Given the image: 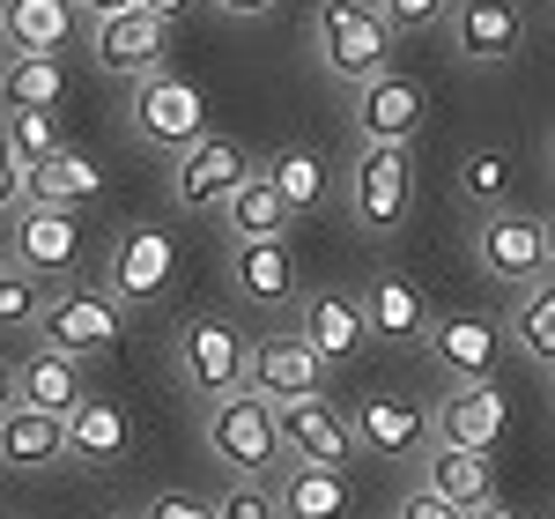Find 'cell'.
<instances>
[{
	"label": "cell",
	"instance_id": "9",
	"mask_svg": "<svg viewBox=\"0 0 555 519\" xmlns=\"http://www.w3.org/2000/svg\"><path fill=\"white\" fill-rule=\"evenodd\" d=\"M245 178H253V156H245L237 141L208 134V141H193V149L178 156L171 193H178V208H185V216H215V208H230V193H237Z\"/></svg>",
	"mask_w": 555,
	"mask_h": 519
},
{
	"label": "cell",
	"instance_id": "21",
	"mask_svg": "<svg viewBox=\"0 0 555 519\" xmlns=\"http://www.w3.org/2000/svg\"><path fill=\"white\" fill-rule=\"evenodd\" d=\"M363 319H371V342H429V298L408 282V275H378L371 290H363Z\"/></svg>",
	"mask_w": 555,
	"mask_h": 519
},
{
	"label": "cell",
	"instance_id": "20",
	"mask_svg": "<svg viewBox=\"0 0 555 519\" xmlns=\"http://www.w3.org/2000/svg\"><path fill=\"white\" fill-rule=\"evenodd\" d=\"M304 342L319 349L326 364H348L356 349L371 342V319H363V304L341 298V290H304Z\"/></svg>",
	"mask_w": 555,
	"mask_h": 519
},
{
	"label": "cell",
	"instance_id": "2",
	"mask_svg": "<svg viewBox=\"0 0 555 519\" xmlns=\"http://www.w3.org/2000/svg\"><path fill=\"white\" fill-rule=\"evenodd\" d=\"M208 445H215V460H230L245 482L274 476V468L289 460V445H282V408L253 387L208 408Z\"/></svg>",
	"mask_w": 555,
	"mask_h": 519
},
{
	"label": "cell",
	"instance_id": "39",
	"mask_svg": "<svg viewBox=\"0 0 555 519\" xmlns=\"http://www.w3.org/2000/svg\"><path fill=\"white\" fill-rule=\"evenodd\" d=\"M400 519H467V512H460V505H444L437 490H408V497H400Z\"/></svg>",
	"mask_w": 555,
	"mask_h": 519
},
{
	"label": "cell",
	"instance_id": "14",
	"mask_svg": "<svg viewBox=\"0 0 555 519\" xmlns=\"http://www.w3.org/2000/svg\"><path fill=\"white\" fill-rule=\"evenodd\" d=\"M282 445H289V460H311V468H341V476H348V460L363 453V445H356V423H348L334 401H319V393L282 408Z\"/></svg>",
	"mask_w": 555,
	"mask_h": 519
},
{
	"label": "cell",
	"instance_id": "23",
	"mask_svg": "<svg viewBox=\"0 0 555 519\" xmlns=\"http://www.w3.org/2000/svg\"><path fill=\"white\" fill-rule=\"evenodd\" d=\"M75 0H0V38L8 52H52L60 60V45L75 38Z\"/></svg>",
	"mask_w": 555,
	"mask_h": 519
},
{
	"label": "cell",
	"instance_id": "8",
	"mask_svg": "<svg viewBox=\"0 0 555 519\" xmlns=\"http://www.w3.org/2000/svg\"><path fill=\"white\" fill-rule=\"evenodd\" d=\"M178 282V245L164 223H127L119 230V245H112V298L119 304H156L164 290Z\"/></svg>",
	"mask_w": 555,
	"mask_h": 519
},
{
	"label": "cell",
	"instance_id": "5",
	"mask_svg": "<svg viewBox=\"0 0 555 519\" xmlns=\"http://www.w3.org/2000/svg\"><path fill=\"white\" fill-rule=\"evenodd\" d=\"M474 267L496 282H548V223L518 216V208H489L474 223Z\"/></svg>",
	"mask_w": 555,
	"mask_h": 519
},
{
	"label": "cell",
	"instance_id": "12",
	"mask_svg": "<svg viewBox=\"0 0 555 519\" xmlns=\"http://www.w3.org/2000/svg\"><path fill=\"white\" fill-rule=\"evenodd\" d=\"M423 112H429V89L415 75H392L385 67L378 83L356 89V141H385V149H408L423 134Z\"/></svg>",
	"mask_w": 555,
	"mask_h": 519
},
{
	"label": "cell",
	"instance_id": "11",
	"mask_svg": "<svg viewBox=\"0 0 555 519\" xmlns=\"http://www.w3.org/2000/svg\"><path fill=\"white\" fill-rule=\"evenodd\" d=\"M89 45H96V67H104V75L149 83V75H164V45H171V23H164L156 8H127V15H104Z\"/></svg>",
	"mask_w": 555,
	"mask_h": 519
},
{
	"label": "cell",
	"instance_id": "24",
	"mask_svg": "<svg viewBox=\"0 0 555 519\" xmlns=\"http://www.w3.org/2000/svg\"><path fill=\"white\" fill-rule=\"evenodd\" d=\"M15 401L23 408H52V416H75L89 393H82V356L67 349H38L23 371H15Z\"/></svg>",
	"mask_w": 555,
	"mask_h": 519
},
{
	"label": "cell",
	"instance_id": "46",
	"mask_svg": "<svg viewBox=\"0 0 555 519\" xmlns=\"http://www.w3.org/2000/svg\"><path fill=\"white\" fill-rule=\"evenodd\" d=\"M548 275H555V216H548Z\"/></svg>",
	"mask_w": 555,
	"mask_h": 519
},
{
	"label": "cell",
	"instance_id": "10",
	"mask_svg": "<svg viewBox=\"0 0 555 519\" xmlns=\"http://www.w3.org/2000/svg\"><path fill=\"white\" fill-rule=\"evenodd\" d=\"M8 253L15 267H30V275H67L75 260H82V223L75 208H44V201H23L15 216H8Z\"/></svg>",
	"mask_w": 555,
	"mask_h": 519
},
{
	"label": "cell",
	"instance_id": "31",
	"mask_svg": "<svg viewBox=\"0 0 555 519\" xmlns=\"http://www.w3.org/2000/svg\"><path fill=\"white\" fill-rule=\"evenodd\" d=\"M267 186L282 193L289 216H311L326 201V156L319 149H282V156H267Z\"/></svg>",
	"mask_w": 555,
	"mask_h": 519
},
{
	"label": "cell",
	"instance_id": "30",
	"mask_svg": "<svg viewBox=\"0 0 555 519\" xmlns=\"http://www.w3.org/2000/svg\"><path fill=\"white\" fill-rule=\"evenodd\" d=\"M222 216H230V230H237V245H267V238H289V223H297L289 208H282V193L267 186V172L245 178V186L230 193V208H222Z\"/></svg>",
	"mask_w": 555,
	"mask_h": 519
},
{
	"label": "cell",
	"instance_id": "34",
	"mask_svg": "<svg viewBox=\"0 0 555 519\" xmlns=\"http://www.w3.org/2000/svg\"><path fill=\"white\" fill-rule=\"evenodd\" d=\"M0 134H8V149L23 156V172L67 149V141H60V119H52V112H8V119H0Z\"/></svg>",
	"mask_w": 555,
	"mask_h": 519
},
{
	"label": "cell",
	"instance_id": "42",
	"mask_svg": "<svg viewBox=\"0 0 555 519\" xmlns=\"http://www.w3.org/2000/svg\"><path fill=\"white\" fill-rule=\"evenodd\" d=\"M141 8H156V15L171 23V15H185V8H193V0H141Z\"/></svg>",
	"mask_w": 555,
	"mask_h": 519
},
{
	"label": "cell",
	"instance_id": "19",
	"mask_svg": "<svg viewBox=\"0 0 555 519\" xmlns=\"http://www.w3.org/2000/svg\"><path fill=\"white\" fill-rule=\"evenodd\" d=\"M429 356H437L460 387H474V379H489V371H496L504 334H496L481 312H452V319H437V327H429Z\"/></svg>",
	"mask_w": 555,
	"mask_h": 519
},
{
	"label": "cell",
	"instance_id": "40",
	"mask_svg": "<svg viewBox=\"0 0 555 519\" xmlns=\"http://www.w3.org/2000/svg\"><path fill=\"white\" fill-rule=\"evenodd\" d=\"M222 15H237V23H253V15H274V0H215Z\"/></svg>",
	"mask_w": 555,
	"mask_h": 519
},
{
	"label": "cell",
	"instance_id": "35",
	"mask_svg": "<svg viewBox=\"0 0 555 519\" xmlns=\"http://www.w3.org/2000/svg\"><path fill=\"white\" fill-rule=\"evenodd\" d=\"M371 8L385 15L392 38H400V30H437V23L452 15V0H371Z\"/></svg>",
	"mask_w": 555,
	"mask_h": 519
},
{
	"label": "cell",
	"instance_id": "16",
	"mask_svg": "<svg viewBox=\"0 0 555 519\" xmlns=\"http://www.w3.org/2000/svg\"><path fill=\"white\" fill-rule=\"evenodd\" d=\"M423 490H437L444 505H460V512H489L496 505V468H489V453H467V445H444V438H429L423 445Z\"/></svg>",
	"mask_w": 555,
	"mask_h": 519
},
{
	"label": "cell",
	"instance_id": "3",
	"mask_svg": "<svg viewBox=\"0 0 555 519\" xmlns=\"http://www.w3.org/2000/svg\"><path fill=\"white\" fill-rule=\"evenodd\" d=\"M178 379H185V393H201L215 408V401L253 387V342L230 319H185L178 327Z\"/></svg>",
	"mask_w": 555,
	"mask_h": 519
},
{
	"label": "cell",
	"instance_id": "27",
	"mask_svg": "<svg viewBox=\"0 0 555 519\" xmlns=\"http://www.w3.org/2000/svg\"><path fill=\"white\" fill-rule=\"evenodd\" d=\"M96 193H104V178L75 149H60V156H44V164L23 172V201H44V208H89Z\"/></svg>",
	"mask_w": 555,
	"mask_h": 519
},
{
	"label": "cell",
	"instance_id": "17",
	"mask_svg": "<svg viewBox=\"0 0 555 519\" xmlns=\"http://www.w3.org/2000/svg\"><path fill=\"white\" fill-rule=\"evenodd\" d=\"M512 423V408H504V393L496 379H474V387H452L437 401V438L444 445H467V453H496V438Z\"/></svg>",
	"mask_w": 555,
	"mask_h": 519
},
{
	"label": "cell",
	"instance_id": "22",
	"mask_svg": "<svg viewBox=\"0 0 555 519\" xmlns=\"http://www.w3.org/2000/svg\"><path fill=\"white\" fill-rule=\"evenodd\" d=\"M60 460H67V416L15 401L0 416V468H60Z\"/></svg>",
	"mask_w": 555,
	"mask_h": 519
},
{
	"label": "cell",
	"instance_id": "41",
	"mask_svg": "<svg viewBox=\"0 0 555 519\" xmlns=\"http://www.w3.org/2000/svg\"><path fill=\"white\" fill-rule=\"evenodd\" d=\"M89 23H104V15H127V8H141V0H75Z\"/></svg>",
	"mask_w": 555,
	"mask_h": 519
},
{
	"label": "cell",
	"instance_id": "18",
	"mask_svg": "<svg viewBox=\"0 0 555 519\" xmlns=\"http://www.w3.org/2000/svg\"><path fill=\"white\" fill-rule=\"evenodd\" d=\"M356 445L371 453V460H408V453H423L429 445V423L415 416V401H400V393H371V401H356Z\"/></svg>",
	"mask_w": 555,
	"mask_h": 519
},
{
	"label": "cell",
	"instance_id": "44",
	"mask_svg": "<svg viewBox=\"0 0 555 519\" xmlns=\"http://www.w3.org/2000/svg\"><path fill=\"white\" fill-rule=\"evenodd\" d=\"M474 519H526V512H512V505H489V512H474Z\"/></svg>",
	"mask_w": 555,
	"mask_h": 519
},
{
	"label": "cell",
	"instance_id": "38",
	"mask_svg": "<svg viewBox=\"0 0 555 519\" xmlns=\"http://www.w3.org/2000/svg\"><path fill=\"white\" fill-rule=\"evenodd\" d=\"M23 208V156L8 149V134H0V216H15Z\"/></svg>",
	"mask_w": 555,
	"mask_h": 519
},
{
	"label": "cell",
	"instance_id": "28",
	"mask_svg": "<svg viewBox=\"0 0 555 519\" xmlns=\"http://www.w3.org/2000/svg\"><path fill=\"white\" fill-rule=\"evenodd\" d=\"M60 97H67V67L52 52H8V67H0L8 112H60Z\"/></svg>",
	"mask_w": 555,
	"mask_h": 519
},
{
	"label": "cell",
	"instance_id": "26",
	"mask_svg": "<svg viewBox=\"0 0 555 519\" xmlns=\"http://www.w3.org/2000/svg\"><path fill=\"white\" fill-rule=\"evenodd\" d=\"M127 408L119 401H82L75 416H67V460L75 468H112L119 453H127Z\"/></svg>",
	"mask_w": 555,
	"mask_h": 519
},
{
	"label": "cell",
	"instance_id": "7",
	"mask_svg": "<svg viewBox=\"0 0 555 519\" xmlns=\"http://www.w3.org/2000/svg\"><path fill=\"white\" fill-rule=\"evenodd\" d=\"M119 312L127 304L112 298L104 282H75V290H60V298L44 304L38 334H44V349H67V356H104V349L119 342Z\"/></svg>",
	"mask_w": 555,
	"mask_h": 519
},
{
	"label": "cell",
	"instance_id": "36",
	"mask_svg": "<svg viewBox=\"0 0 555 519\" xmlns=\"http://www.w3.org/2000/svg\"><path fill=\"white\" fill-rule=\"evenodd\" d=\"M215 519H282V505H274V490H259V482H230V490L215 497Z\"/></svg>",
	"mask_w": 555,
	"mask_h": 519
},
{
	"label": "cell",
	"instance_id": "43",
	"mask_svg": "<svg viewBox=\"0 0 555 519\" xmlns=\"http://www.w3.org/2000/svg\"><path fill=\"white\" fill-rule=\"evenodd\" d=\"M8 408H15V371L0 364V416H8Z\"/></svg>",
	"mask_w": 555,
	"mask_h": 519
},
{
	"label": "cell",
	"instance_id": "48",
	"mask_svg": "<svg viewBox=\"0 0 555 519\" xmlns=\"http://www.w3.org/2000/svg\"><path fill=\"white\" fill-rule=\"evenodd\" d=\"M0 119H8V104H0Z\"/></svg>",
	"mask_w": 555,
	"mask_h": 519
},
{
	"label": "cell",
	"instance_id": "29",
	"mask_svg": "<svg viewBox=\"0 0 555 519\" xmlns=\"http://www.w3.org/2000/svg\"><path fill=\"white\" fill-rule=\"evenodd\" d=\"M237 298L245 304H289L297 298V253H289V238L237 245Z\"/></svg>",
	"mask_w": 555,
	"mask_h": 519
},
{
	"label": "cell",
	"instance_id": "15",
	"mask_svg": "<svg viewBox=\"0 0 555 519\" xmlns=\"http://www.w3.org/2000/svg\"><path fill=\"white\" fill-rule=\"evenodd\" d=\"M319 387H326V356L304 342V334H267V342H253V393H267L274 408L311 401Z\"/></svg>",
	"mask_w": 555,
	"mask_h": 519
},
{
	"label": "cell",
	"instance_id": "6",
	"mask_svg": "<svg viewBox=\"0 0 555 519\" xmlns=\"http://www.w3.org/2000/svg\"><path fill=\"white\" fill-rule=\"evenodd\" d=\"M408 149H385V141H363L356 149V172H348V216L363 223L371 238L400 230L408 223Z\"/></svg>",
	"mask_w": 555,
	"mask_h": 519
},
{
	"label": "cell",
	"instance_id": "47",
	"mask_svg": "<svg viewBox=\"0 0 555 519\" xmlns=\"http://www.w3.org/2000/svg\"><path fill=\"white\" fill-rule=\"evenodd\" d=\"M0 67H8V38H0Z\"/></svg>",
	"mask_w": 555,
	"mask_h": 519
},
{
	"label": "cell",
	"instance_id": "13",
	"mask_svg": "<svg viewBox=\"0 0 555 519\" xmlns=\"http://www.w3.org/2000/svg\"><path fill=\"white\" fill-rule=\"evenodd\" d=\"M526 38H533V23H526L518 0H460L452 8V45H460V60H474V67L518 60Z\"/></svg>",
	"mask_w": 555,
	"mask_h": 519
},
{
	"label": "cell",
	"instance_id": "33",
	"mask_svg": "<svg viewBox=\"0 0 555 519\" xmlns=\"http://www.w3.org/2000/svg\"><path fill=\"white\" fill-rule=\"evenodd\" d=\"M504 186H512V156H504V149H467V156H460V193H467L481 216L504 208Z\"/></svg>",
	"mask_w": 555,
	"mask_h": 519
},
{
	"label": "cell",
	"instance_id": "32",
	"mask_svg": "<svg viewBox=\"0 0 555 519\" xmlns=\"http://www.w3.org/2000/svg\"><path fill=\"white\" fill-rule=\"evenodd\" d=\"M512 342L555 371V282H526V298L512 312Z\"/></svg>",
	"mask_w": 555,
	"mask_h": 519
},
{
	"label": "cell",
	"instance_id": "1",
	"mask_svg": "<svg viewBox=\"0 0 555 519\" xmlns=\"http://www.w3.org/2000/svg\"><path fill=\"white\" fill-rule=\"evenodd\" d=\"M311 38H319V67H326L334 83H348V89L378 83L385 60H392V30H385V15L371 8V0H319Z\"/></svg>",
	"mask_w": 555,
	"mask_h": 519
},
{
	"label": "cell",
	"instance_id": "37",
	"mask_svg": "<svg viewBox=\"0 0 555 519\" xmlns=\"http://www.w3.org/2000/svg\"><path fill=\"white\" fill-rule=\"evenodd\" d=\"M141 519H215V505L185 497V490H164V497H149V505H141Z\"/></svg>",
	"mask_w": 555,
	"mask_h": 519
},
{
	"label": "cell",
	"instance_id": "25",
	"mask_svg": "<svg viewBox=\"0 0 555 519\" xmlns=\"http://www.w3.org/2000/svg\"><path fill=\"white\" fill-rule=\"evenodd\" d=\"M282 519H348V476L341 468H311V460H289L282 468V490H274Z\"/></svg>",
	"mask_w": 555,
	"mask_h": 519
},
{
	"label": "cell",
	"instance_id": "4",
	"mask_svg": "<svg viewBox=\"0 0 555 519\" xmlns=\"http://www.w3.org/2000/svg\"><path fill=\"white\" fill-rule=\"evenodd\" d=\"M127 127H133V141L185 156L193 141H208V97L185 83V75H149L127 104Z\"/></svg>",
	"mask_w": 555,
	"mask_h": 519
},
{
	"label": "cell",
	"instance_id": "45",
	"mask_svg": "<svg viewBox=\"0 0 555 519\" xmlns=\"http://www.w3.org/2000/svg\"><path fill=\"white\" fill-rule=\"evenodd\" d=\"M8 275H15V253H0V282H8Z\"/></svg>",
	"mask_w": 555,
	"mask_h": 519
}]
</instances>
